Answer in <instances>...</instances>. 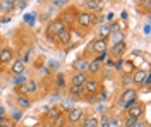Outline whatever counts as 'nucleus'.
<instances>
[{
	"label": "nucleus",
	"mask_w": 151,
	"mask_h": 127,
	"mask_svg": "<svg viewBox=\"0 0 151 127\" xmlns=\"http://www.w3.org/2000/svg\"><path fill=\"white\" fill-rule=\"evenodd\" d=\"M134 127H148V124H142L141 120H137V122L134 124Z\"/></svg>",
	"instance_id": "nucleus-47"
},
{
	"label": "nucleus",
	"mask_w": 151,
	"mask_h": 127,
	"mask_svg": "<svg viewBox=\"0 0 151 127\" xmlns=\"http://www.w3.org/2000/svg\"><path fill=\"white\" fill-rule=\"evenodd\" d=\"M0 124H2V127H14L16 126V122H14L12 118H2Z\"/></svg>",
	"instance_id": "nucleus-30"
},
{
	"label": "nucleus",
	"mask_w": 151,
	"mask_h": 127,
	"mask_svg": "<svg viewBox=\"0 0 151 127\" xmlns=\"http://www.w3.org/2000/svg\"><path fill=\"white\" fill-rule=\"evenodd\" d=\"M88 65H89V60L86 59H76L72 62V69L76 72H88Z\"/></svg>",
	"instance_id": "nucleus-7"
},
{
	"label": "nucleus",
	"mask_w": 151,
	"mask_h": 127,
	"mask_svg": "<svg viewBox=\"0 0 151 127\" xmlns=\"http://www.w3.org/2000/svg\"><path fill=\"white\" fill-rule=\"evenodd\" d=\"M12 72L19 76V74H24V62L22 60H14L12 62Z\"/></svg>",
	"instance_id": "nucleus-18"
},
{
	"label": "nucleus",
	"mask_w": 151,
	"mask_h": 127,
	"mask_svg": "<svg viewBox=\"0 0 151 127\" xmlns=\"http://www.w3.org/2000/svg\"><path fill=\"white\" fill-rule=\"evenodd\" d=\"M62 108H64V112L72 110V108H74V100H69V98L62 100Z\"/></svg>",
	"instance_id": "nucleus-24"
},
{
	"label": "nucleus",
	"mask_w": 151,
	"mask_h": 127,
	"mask_svg": "<svg viewBox=\"0 0 151 127\" xmlns=\"http://www.w3.org/2000/svg\"><path fill=\"white\" fill-rule=\"evenodd\" d=\"M47 112H48V113H47V118H48V120H52V122H55L57 118L62 115L58 108H50V110H47Z\"/></svg>",
	"instance_id": "nucleus-21"
},
{
	"label": "nucleus",
	"mask_w": 151,
	"mask_h": 127,
	"mask_svg": "<svg viewBox=\"0 0 151 127\" xmlns=\"http://www.w3.org/2000/svg\"><path fill=\"white\" fill-rule=\"evenodd\" d=\"M108 38H112V45H115V43H122V41H125V31H115V33H110Z\"/></svg>",
	"instance_id": "nucleus-16"
},
{
	"label": "nucleus",
	"mask_w": 151,
	"mask_h": 127,
	"mask_svg": "<svg viewBox=\"0 0 151 127\" xmlns=\"http://www.w3.org/2000/svg\"><path fill=\"white\" fill-rule=\"evenodd\" d=\"M86 7L94 14H100L103 9V4H101V0H86Z\"/></svg>",
	"instance_id": "nucleus-12"
},
{
	"label": "nucleus",
	"mask_w": 151,
	"mask_h": 127,
	"mask_svg": "<svg viewBox=\"0 0 151 127\" xmlns=\"http://www.w3.org/2000/svg\"><path fill=\"white\" fill-rule=\"evenodd\" d=\"M136 103H137V93H136V89L127 88L122 95H120V107L127 110L129 107L136 105Z\"/></svg>",
	"instance_id": "nucleus-1"
},
{
	"label": "nucleus",
	"mask_w": 151,
	"mask_h": 127,
	"mask_svg": "<svg viewBox=\"0 0 151 127\" xmlns=\"http://www.w3.org/2000/svg\"><path fill=\"white\" fill-rule=\"evenodd\" d=\"M88 72H91V74L101 72V62H98L96 59H93L91 62H89V65H88Z\"/></svg>",
	"instance_id": "nucleus-17"
},
{
	"label": "nucleus",
	"mask_w": 151,
	"mask_h": 127,
	"mask_svg": "<svg viewBox=\"0 0 151 127\" xmlns=\"http://www.w3.org/2000/svg\"><path fill=\"white\" fill-rule=\"evenodd\" d=\"M132 72H125L122 76V79H120V83H122V86H131L132 84Z\"/></svg>",
	"instance_id": "nucleus-25"
},
{
	"label": "nucleus",
	"mask_w": 151,
	"mask_h": 127,
	"mask_svg": "<svg viewBox=\"0 0 151 127\" xmlns=\"http://www.w3.org/2000/svg\"><path fill=\"white\" fill-rule=\"evenodd\" d=\"M69 2H70V0H52V4H53L55 7H62V5H65Z\"/></svg>",
	"instance_id": "nucleus-37"
},
{
	"label": "nucleus",
	"mask_w": 151,
	"mask_h": 127,
	"mask_svg": "<svg viewBox=\"0 0 151 127\" xmlns=\"http://www.w3.org/2000/svg\"><path fill=\"white\" fill-rule=\"evenodd\" d=\"M57 79H58V88H60V89H64V88H65V81H64V74H58V76H57Z\"/></svg>",
	"instance_id": "nucleus-36"
},
{
	"label": "nucleus",
	"mask_w": 151,
	"mask_h": 127,
	"mask_svg": "<svg viewBox=\"0 0 151 127\" xmlns=\"http://www.w3.org/2000/svg\"><path fill=\"white\" fill-rule=\"evenodd\" d=\"M137 122V118H134V117H127V120L124 122V127H134V124Z\"/></svg>",
	"instance_id": "nucleus-32"
},
{
	"label": "nucleus",
	"mask_w": 151,
	"mask_h": 127,
	"mask_svg": "<svg viewBox=\"0 0 151 127\" xmlns=\"http://www.w3.org/2000/svg\"><path fill=\"white\" fill-rule=\"evenodd\" d=\"M16 101H17L19 108H29L31 107V100H29L26 95H19V96L16 98Z\"/></svg>",
	"instance_id": "nucleus-19"
},
{
	"label": "nucleus",
	"mask_w": 151,
	"mask_h": 127,
	"mask_svg": "<svg viewBox=\"0 0 151 127\" xmlns=\"http://www.w3.org/2000/svg\"><path fill=\"white\" fill-rule=\"evenodd\" d=\"M146 74H148V70H132V84H136V86H141L144 77H146Z\"/></svg>",
	"instance_id": "nucleus-11"
},
{
	"label": "nucleus",
	"mask_w": 151,
	"mask_h": 127,
	"mask_svg": "<svg viewBox=\"0 0 151 127\" xmlns=\"http://www.w3.org/2000/svg\"><path fill=\"white\" fill-rule=\"evenodd\" d=\"M76 19V14L74 12H72V10H70V12H65V14H62V22H67V21H70V22H72V21Z\"/></svg>",
	"instance_id": "nucleus-26"
},
{
	"label": "nucleus",
	"mask_w": 151,
	"mask_h": 127,
	"mask_svg": "<svg viewBox=\"0 0 151 127\" xmlns=\"http://www.w3.org/2000/svg\"><path fill=\"white\" fill-rule=\"evenodd\" d=\"M76 21L81 28H89L91 21H93V14L91 12H79V14H76Z\"/></svg>",
	"instance_id": "nucleus-3"
},
{
	"label": "nucleus",
	"mask_w": 151,
	"mask_h": 127,
	"mask_svg": "<svg viewBox=\"0 0 151 127\" xmlns=\"http://www.w3.org/2000/svg\"><path fill=\"white\" fill-rule=\"evenodd\" d=\"M50 65H52V69H58V62H52Z\"/></svg>",
	"instance_id": "nucleus-51"
},
{
	"label": "nucleus",
	"mask_w": 151,
	"mask_h": 127,
	"mask_svg": "<svg viewBox=\"0 0 151 127\" xmlns=\"http://www.w3.org/2000/svg\"><path fill=\"white\" fill-rule=\"evenodd\" d=\"M106 55H108L106 52H101V53L96 55V60H98V62H105V60H106Z\"/></svg>",
	"instance_id": "nucleus-39"
},
{
	"label": "nucleus",
	"mask_w": 151,
	"mask_h": 127,
	"mask_svg": "<svg viewBox=\"0 0 151 127\" xmlns=\"http://www.w3.org/2000/svg\"><path fill=\"white\" fill-rule=\"evenodd\" d=\"M86 79H88V74L86 72H76L72 79H70V84L72 86H84Z\"/></svg>",
	"instance_id": "nucleus-10"
},
{
	"label": "nucleus",
	"mask_w": 151,
	"mask_h": 127,
	"mask_svg": "<svg viewBox=\"0 0 151 127\" xmlns=\"http://www.w3.org/2000/svg\"><path fill=\"white\" fill-rule=\"evenodd\" d=\"M119 124H120V122H119V118H112V120H110V127H117Z\"/></svg>",
	"instance_id": "nucleus-44"
},
{
	"label": "nucleus",
	"mask_w": 151,
	"mask_h": 127,
	"mask_svg": "<svg viewBox=\"0 0 151 127\" xmlns=\"http://www.w3.org/2000/svg\"><path fill=\"white\" fill-rule=\"evenodd\" d=\"M14 83H16V84H24V83H26V79H24V74L14 76Z\"/></svg>",
	"instance_id": "nucleus-34"
},
{
	"label": "nucleus",
	"mask_w": 151,
	"mask_h": 127,
	"mask_svg": "<svg viewBox=\"0 0 151 127\" xmlns=\"http://www.w3.org/2000/svg\"><path fill=\"white\" fill-rule=\"evenodd\" d=\"M89 50H91V52H94L96 55H98V53H101V52H106V39L96 38L93 43L89 45Z\"/></svg>",
	"instance_id": "nucleus-4"
},
{
	"label": "nucleus",
	"mask_w": 151,
	"mask_h": 127,
	"mask_svg": "<svg viewBox=\"0 0 151 127\" xmlns=\"http://www.w3.org/2000/svg\"><path fill=\"white\" fill-rule=\"evenodd\" d=\"M84 91H88V93H98L100 91V83L96 81V79H86V83H84Z\"/></svg>",
	"instance_id": "nucleus-9"
},
{
	"label": "nucleus",
	"mask_w": 151,
	"mask_h": 127,
	"mask_svg": "<svg viewBox=\"0 0 151 127\" xmlns=\"http://www.w3.org/2000/svg\"><path fill=\"white\" fill-rule=\"evenodd\" d=\"M69 93H70L72 96H83V95H84V86H70Z\"/></svg>",
	"instance_id": "nucleus-22"
},
{
	"label": "nucleus",
	"mask_w": 151,
	"mask_h": 127,
	"mask_svg": "<svg viewBox=\"0 0 151 127\" xmlns=\"http://www.w3.org/2000/svg\"><path fill=\"white\" fill-rule=\"evenodd\" d=\"M137 2H139V4H144V5H150L151 0H137Z\"/></svg>",
	"instance_id": "nucleus-50"
},
{
	"label": "nucleus",
	"mask_w": 151,
	"mask_h": 127,
	"mask_svg": "<svg viewBox=\"0 0 151 127\" xmlns=\"http://www.w3.org/2000/svg\"><path fill=\"white\" fill-rule=\"evenodd\" d=\"M9 21H10V17L5 16V17H2V19H0V24H2V22H9Z\"/></svg>",
	"instance_id": "nucleus-49"
},
{
	"label": "nucleus",
	"mask_w": 151,
	"mask_h": 127,
	"mask_svg": "<svg viewBox=\"0 0 151 127\" xmlns=\"http://www.w3.org/2000/svg\"><path fill=\"white\" fill-rule=\"evenodd\" d=\"M88 101H89V103H94V101H98V96H96V93H88Z\"/></svg>",
	"instance_id": "nucleus-40"
},
{
	"label": "nucleus",
	"mask_w": 151,
	"mask_h": 127,
	"mask_svg": "<svg viewBox=\"0 0 151 127\" xmlns=\"http://www.w3.org/2000/svg\"><path fill=\"white\" fill-rule=\"evenodd\" d=\"M4 113H5V108L0 107V117H4Z\"/></svg>",
	"instance_id": "nucleus-52"
},
{
	"label": "nucleus",
	"mask_w": 151,
	"mask_h": 127,
	"mask_svg": "<svg viewBox=\"0 0 151 127\" xmlns=\"http://www.w3.org/2000/svg\"><path fill=\"white\" fill-rule=\"evenodd\" d=\"M105 62H106V67H113V64H115V60L113 59H106Z\"/></svg>",
	"instance_id": "nucleus-46"
},
{
	"label": "nucleus",
	"mask_w": 151,
	"mask_h": 127,
	"mask_svg": "<svg viewBox=\"0 0 151 127\" xmlns=\"http://www.w3.org/2000/svg\"><path fill=\"white\" fill-rule=\"evenodd\" d=\"M10 118H12L14 122H17V120H21V118H22V112H21V108H17V110H14V112H12V115H10Z\"/></svg>",
	"instance_id": "nucleus-28"
},
{
	"label": "nucleus",
	"mask_w": 151,
	"mask_h": 127,
	"mask_svg": "<svg viewBox=\"0 0 151 127\" xmlns=\"http://www.w3.org/2000/svg\"><path fill=\"white\" fill-rule=\"evenodd\" d=\"M26 89H28V93H36V89H38L36 83L35 81H28L26 83Z\"/></svg>",
	"instance_id": "nucleus-27"
},
{
	"label": "nucleus",
	"mask_w": 151,
	"mask_h": 127,
	"mask_svg": "<svg viewBox=\"0 0 151 127\" xmlns=\"http://www.w3.org/2000/svg\"><path fill=\"white\" fill-rule=\"evenodd\" d=\"M127 17H129V14H127V12L124 10L122 14H120V19H122V21H127Z\"/></svg>",
	"instance_id": "nucleus-48"
},
{
	"label": "nucleus",
	"mask_w": 151,
	"mask_h": 127,
	"mask_svg": "<svg viewBox=\"0 0 151 127\" xmlns=\"http://www.w3.org/2000/svg\"><path fill=\"white\" fill-rule=\"evenodd\" d=\"M83 127H98V118L94 117H86L83 122Z\"/></svg>",
	"instance_id": "nucleus-23"
},
{
	"label": "nucleus",
	"mask_w": 151,
	"mask_h": 127,
	"mask_svg": "<svg viewBox=\"0 0 151 127\" xmlns=\"http://www.w3.org/2000/svg\"><path fill=\"white\" fill-rule=\"evenodd\" d=\"M105 19L108 21V22H113V21H115V14H113V12H110V14H106V16H105Z\"/></svg>",
	"instance_id": "nucleus-41"
},
{
	"label": "nucleus",
	"mask_w": 151,
	"mask_h": 127,
	"mask_svg": "<svg viewBox=\"0 0 151 127\" xmlns=\"http://www.w3.org/2000/svg\"><path fill=\"white\" fill-rule=\"evenodd\" d=\"M24 21H26L28 24H33V22H35V14H26V16H24Z\"/></svg>",
	"instance_id": "nucleus-38"
},
{
	"label": "nucleus",
	"mask_w": 151,
	"mask_h": 127,
	"mask_svg": "<svg viewBox=\"0 0 151 127\" xmlns=\"http://www.w3.org/2000/svg\"><path fill=\"white\" fill-rule=\"evenodd\" d=\"M108 26H110V33L122 31V29H120V24H119V22H115V21H113V22H108Z\"/></svg>",
	"instance_id": "nucleus-31"
},
{
	"label": "nucleus",
	"mask_w": 151,
	"mask_h": 127,
	"mask_svg": "<svg viewBox=\"0 0 151 127\" xmlns=\"http://www.w3.org/2000/svg\"><path fill=\"white\" fill-rule=\"evenodd\" d=\"M142 113H144V108H142V105H139V103H136V105H132V107L127 108V117H134V118H139L142 117Z\"/></svg>",
	"instance_id": "nucleus-6"
},
{
	"label": "nucleus",
	"mask_w": 151,
	"mask_h": 127,
	"mask_svg": "<svg viewBox=\"0 0 151 127\" xmlns=\"http://www.w3.org/2000/svg\"><path fill=\"white\" fill-rule=\"evenodd\" d=\"M50 127H55V126H50Z\"/></svg>",
	"instance_id": "nucleus-55"
},
{
	"label": "nucleus",
	"mask_w": 151,
	"mask_h": 127,
	"mask_svg": "<svg viewBox=\"0 0 151 127\" xmlns=\"http://www.w3.org/2000/svg\"><path fill=\"white\" fill-rule=\"evenodd\" d=\"M103 16H93V21H91V26H94V24H103Z\"/></svg>",
	"instance_id": "nucleus-33"
},
{
	"label": "nucleus",
	"mask_w": 151,
	"mask_h": 127,
	"mask_svg": "<svg viewBox=\"0 0 151 127\" xmlns=\"http://www.w3.org/2000/svg\"><path fill=\"white\" fill-rule=\"evenodd\" d=\"M122 64H124V60H122V59H119L117 62H115V64H113V67H117L119 70H120V69H122Z\"/></svg>",
	"instance_id": "nucleus-43"
},
{
	"label": "nucleus",
	"mask_w": 151,
	"mask_h": 127,
	"mask_svg": "<svg viewBox=\"0 0 151 127\" xmlns=\"http://www.w3.org/2000/svg\"><path fill=\"white\" fill-rule=\"evenodd\" d=\"M0 5H2V14H10L12 10L16 9V5L14 4H10V2H7V0H0Z\"/></svg>",
	"instance_id": "nucleus-20"
},
{
	"label": "nucleus",
	"mask_w": 151,
	"mask_h": 127,
	"mask_svg": "<svg viewBox=\"0 0 151 127\" xmlns=\"http://www.w3.org/2000/svg\"><path fill=\"white\" fill-rule=\"evenodd\" d=\"M125 48H127L125 41H122V43H115V45H112V55H115V57H120V55H124Z\"/></svg>",
	"instance_id": "nucleus-14"
},
{
	"label": "nucleus",
	"mask_w": 151,
	"mask_h": 127,
	"mask_svg": "<svg viewBox=\"0 0 151 127\" xmlns=\"http://www.w3.org/2000/svg\"><path fill=\"white\" fill-rule=\"evenodd\" d=\"M83 108H72V110H69L67 112V120L70 122V124H76V122H79L81 118H83Z\"/></svg>",
	"instance_id": "nucleus-5"
},
{
	"label": "nucleus",
	"mask_w": 151,
	"mask_h": 127,
	"mask_svg": "<svg viewBox=\"0 0 151 127\" xmlns=\"http://www.w3.org/2000/svg\"><path fill=\"white\" fill-rule=\"evenodd\" d=\"M108 36H110V26H108V22L106 24H100L98 26V38L106 39Z\"/></svg>",
	"instance_id": "nucleus-15"
},
{
	"label": "nucleus",
	"mask_w": 151,
	"mask_h": 127,
	"mask_svg": "<svg viewBox=\"0 0 151 127\" xmlns=\"http://www.w3.org/2000/svg\"><path fill=\"white\" fill-rule=\"evenodd\" d=\"M14 59V52L10 48H2L0 50V64H7Z\"/></svg>",
	"instance_id": "nucleus-13"
},
{
	"label": "nucleus",
	"mask_w": 151,
	"mask_h": 127,
	"mask_svg": "<svg viewBox=\"0 0 151 127\" xmlns=\"http://www.w3.org/2000/svg\"><path fill=\"white\" fill-rule=\"evenodd\" d=\"M106 96H108V93L106 91H101V95L98 98V101H106Z\"/></svg>",
	"instance_id": "nucleus-42"
},
{
	"label": "nucleus",
	"mask_w": 151,
	"mask_h": 127,
	"mask_svg": "<svg viewBox=\"0 0 151 127\" xmlns=\"http://www.w3.org/2000/svg\"><path fill=\"white\" fill-rule=\"evenodd\" d=\"M65 29V22H62L60 19H55V21H52L50 24H48V28H47V33H48V38L50 39H53L60 33V31H64Z\"/></svg>",
	"instance_id": "nucleus-2"
},
{
	"label": "nucleus",
	"mask_w": 151,
	"mask_h": 127,
	"mask_svg": "<svg viewBox=\"0 0 151 127\" xmlns=\"http://www.w3.org/2000/svg\"><path fill=\"white\" fill-rule=\"evenodd\" d=\"M150 84H151V76H150V72H148V74H146V77H144V81H142L141 86H144V88L148 89V88H150Z\"/></svg>",
	"instance_id": "nucleus-35"
},
{
	"label": "nucleus",
	"mask_w": 151,
	"mask_h": 127,
	"mask_svg": "<svg viewBox=\"0 0 151 127\" xmlns=\"http://www.w3.org/2000/svg\"><path fill=\"white\" fill-rule=\"evenodd\" d=\"M7 2H10V4H16V2H17V0H7Z\"/></svg>",
	"instance_id": "nucleus-53"
},
{
	"label": "nucleus",
	"mask_w": 151,
	"mask_h": 127,
	"mask_svg": "<svg viewBox=\"0 0 151 127\" xmlns=\"http://www.w3.org/2000/svg\"><path fill=\"white\" fill-rule=\"evenodd\" d=\"M24 127H29V126H24Z\"/></svg>",
	"instance_id": "nucleus-56"
},
{
	"label": "nucleus",
	"mask_w": 151,
	"mask_h": 127,
	"mask_svg": "<svg viewBox=\"0 0 151 127\" xmlns=\"http://www.w3.org/2000/svg\"><path fill=\"white\" fill-rule=\"evenodd\" d=\"M125 67H127L129 72H132V70H134V64H132V62H125Z\"/></svg>",
	"instance_id": "nucleus-45"
},
{
	"label": "nucleus",
	"mask_w": 151,
	"mask_h": 127,
	"mask_svg": "<svg viewBox=\"0 0 151 127\" xmlns=\"http://www.w3.org/2000/svg\"><path fill=\"white\" fill-rule=\"evenodd\" d=\"M57 39H58L62 45H70V43H72V31L65 28L64 31H60V33L57 34Z\"/></svg>",
	"instance_id": "nucleus-8"
},
{
	"label": "nucleus",
	"mask_w": 151,
	"mask_h": 127,
	"mask_svg": "<svg viewBox=\"0 0 151 127\" xmlns=\"http://www.w3.org/2000/svg\"><path fill=\"white\" fill-rule=\"evenodd\" d=\"M0 10H2V5H0Z\"/></svg>",
	"instance_id": "nucleus-54"
},
{
	"label": "nucleus",
	"mask_w": 151,
	"mask_h": 127,
	"mask_svg": "<svg viewBox=\"0 0 151 127\" xmlns=\"http://www.w3.org/2000/svg\"><path fill=\"white\" fill-rule=\"evenodd\" d=\"M98 127H110V118L106 117V115H103L101 120L98 122Z\"/></svg>",
	"instance_id": "nucleus-29"
}]
</instances>
